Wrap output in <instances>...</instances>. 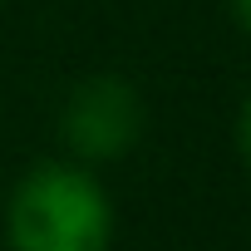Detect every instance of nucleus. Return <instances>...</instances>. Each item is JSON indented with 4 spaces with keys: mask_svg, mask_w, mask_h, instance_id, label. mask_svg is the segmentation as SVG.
Segmentation results:
<instances>
[{
    "mask_svg": "<svg viewBox=\"0 0 251 251\" xmlns=\"http://www.w3.org/2000/svg\"><path fill=\"white\" fill-rule=\"evenodd\" d=\"M113 226L103 177L64 153L25 168L5 197L10 251H113Z\"/></svg>",
    "mask_w": 251,
    "mask_h": 251,
    "instance_id": "obj_1",
    "label": "nucleus"
},
{
    "mask_svg": "<svg viewBox=\"0 0 251 251\" xmlns=\"http://www.w3.org/2000/svg\"><path fill=\"white\" fill-rule=\"evenodd\" d=\"M54 133H59L64 158H74V163H84L94 173L113 168L143 143V133H148V99L123 74H89V79H79L64 94Z\"/></svg>",
    "mask_w": 251,
    "mask_h": 251,
    "instance_id": "obj_2",
    "label": "nucleus"
},
{
    "mask_svg": "<svg viewBox=\"0 0 251 251\" xmlns=\"http://www.w3.org/2000/svg\"><path fill=\"white\" fill-rule=\"evenodd\" d=\"M236 153H241V163L251 173V89H246V99L236 108Z\"/></svg>",
    "mask_w": 251,
    "mask_h": 251,
    "instance_id": "obj_3",
    "label": "nucleus"
},
{
    "mask_svg": "<svg viewBox=\"0 0 251 251\" xmlns=\"http://www.w3.org/2000/svg\"><path fill=\"white\" fill-rule=\"evenodd\" d=\"M226 15H231V25L251 40V0H226Z\"/></svg>",
    "mask_w": 251,
    "mask_h": 251,
    "instance_id": "obj_4",
    "label": "nucleus"
}]
</instances>
